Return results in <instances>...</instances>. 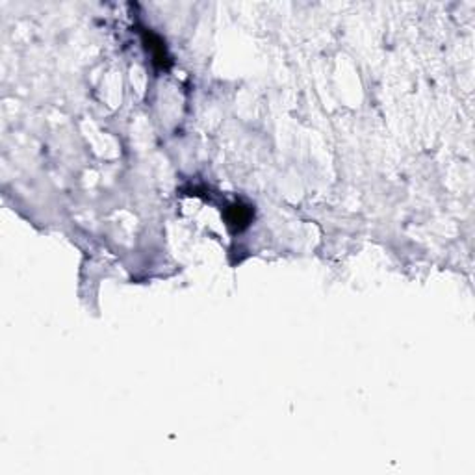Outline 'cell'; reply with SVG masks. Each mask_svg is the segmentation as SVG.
<instances>
[{
    "mask_svg": "<svg viewBox=\"0 0 475 475\" xmlns=\"http://www.w3.org/2000/svg\"><path fill=\"white\" fill-rule=\"evenodd\" d=\"M143 43H145V49L153 56V61L160 69L169 67L171 61L169 56H167V50H165V43L162 41L156 34H153V32H143Z\"/></svg>",
    "mask_w": 475,
    "mask_h": 475,
    "instance_id": "cell-1",
    "label": "cell"
},
{
    "mask_svg": "<svg viewBox=\"0 0 475 475\" xmlns=\"http://www.w3.org/2000/svg\"><path fill=\"white\" fill-rule=\"evenodd\" d=\"M225 218L229 221V226H232L234 231H244L253 220V208L244 202H234L226 208Z\"/></svg>",
    "mask_w": 475,
    "mask_h": 475,
    "instance_id": "cell-2",
    "label": "cell"
}]
</instances>
